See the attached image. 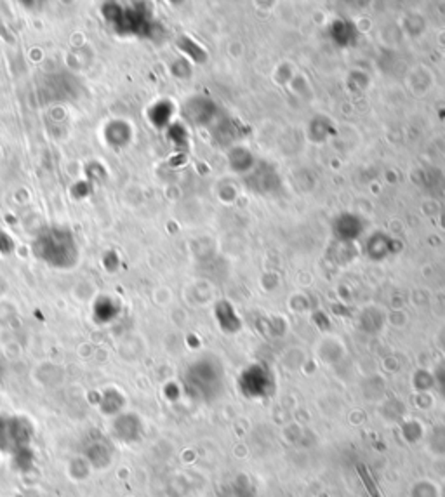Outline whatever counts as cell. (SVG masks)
I'll use <instances>...</instances> for the list:
<instances>
[{
  "mask_svg": "<svg viewBox=\"0 0 445 497\" xmlns=\"http://www.w3.org/2000/svg\"><path fill=\"white\" fill-rule=\"evenodd\" d=\"M85 459L91 463V466L94 469H105L111 463V457H113V452H111L110 445L103 440L100 442H92L91 447L87 449V452L84 454Z\"/></svg>",
  "mask_w": 445,
  "mask_h": 497,
  "instance_id": "cell-2",
  "label": "cell"
},
{
  "mask_svg": "<svg viewBox=\"0 0 445 497\" xmlns=\"http://www.w3.org/2000/svg\"><path fill=\"white\" fill-rule=\"evenodd\" d=\"M140 426H138V417L133 414H122L113 419L111 424V435L120 442H134L140 436Z\"/></svg>",
  "mask_w": 445,
  "mask_h": 497,
  "instance_id": "cell-1",
  "label": "cell"
},
{
  "mask_svg": "<svg viewBox=\"0 0 445 497\" xmlns=\"http://www.w3.org/2000/svg\"><path fill=\"white\" fill-rule=\"evenodd\" d=\"M92 472H94V468H92L91 463H89L84 456L74 457V459L68 463L67 473L75 482H84V480H87L89 476L92 475Z\"/></svg>",
  "mask_w": 445,
  "mask_h": 497,
  "instance_id": "cell-3",
  "label": "cell"
},
{
  "mask_svg": "<svg viewBox=\"0 0 445 497\" xmlns=\"http://www.w3.org/2000/svg\"><path fill=\"white\" fill-rule=\"evenodd\" d=\"M6 424L8 423H4L2 417H0V440H2V442H4V435H6Z\"/></svg>",
  "mask_w": 445,
  "mask_h": 497,
  "instance_id": "cell-4",
  "label": "cell"
}]
</instances>
